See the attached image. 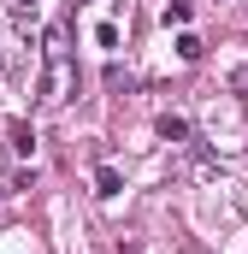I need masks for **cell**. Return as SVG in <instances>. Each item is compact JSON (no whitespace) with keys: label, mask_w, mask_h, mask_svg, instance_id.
<instances>
[{"label":"cell","mask_w":248,"mask_h":254,"mask_svg":"<svg viewBox=\"0 0 248 254\" xmlns=\"http://www.w3.org/2000/svg\"><path fill=\"white\" fill-rule=\"evenodd\" d=\"M71 95H77L71 30H65V24H48V30H42V89H36V101H42V107H65Z\"/></svg>","instance_id":"obj_1"},{"label":"cell","mask_w":248,"mask_h":254,"mask_svg":"<svg viewBox=\"0 0 248 254\" xmlns=\"http://www.w3.org/2000/svg\"><path fill=\"white\" fill-rule=\"evenodd\" d=\"M6 148L24 160V154H36V130H30V119H12L6 125Z\"/></svg>","instance_id":"obj_2"},{"label":"cell","mask_w":248,"mask_h":254,"mask_svg":"<svg viewBox=\"0 0 248 254\" xmlns=\"http://www.w3.org/2000/svg\"><path fill=\"white\" fill-rule=\"evenodd\" d=\"M154 130H160L166 142H195V136H189V119H184V113H160V119H154Z\"/></svg>","instance_id":"obj_3"},{"label":"cell","mask_w":248,"mask_h":254,"mask_svg":"<svg viewBox=\"0 0 248 254\" xmlns=\"http://www.w3.org/2000/svg\"><path fill=\"white\" fill-rule=\"evenodd\" d=\"M95 195H101V201L124 195V178H119V166H95Z\"/></svg>","instance_id":"obj_4"},{"label":"cell","mask_w":248,"mask_h":254,"mask_svg":"<svg viewBox=\"0 0 248 254\" xmlns=\"http://www.w3.org/2000/svg\"><path fill=\"white\" fill-rule=\"evenodd\" d=\"M178 54H184V60L195 65V60H201V54H207V42H201L195 30H184V36H178Z\"/></svg>","instance_id":"obj_5"},{"label":"cell","mask_w":248,"mask_h":254,"mask_svg":"<svg viewBox=\"0 0 248 254\" xmlns=\"http://www.w3.org/2000/svg\"><path fill=\"white\" fill-rule=\"evenodd\" d=\"M195 18V0H166V24H189Z\"/></svg>","instance_id":"obj_6"},{"label":"cell","mask_w":248,"mask_h":254,"mask_svg":"<svg viewBox=\"0 0 248 254\" xmlns=\"http://www.w3.org/2000/svg\"><path fill=\"white\" fill-rule=\"evenodd\" d=\"M95 42L101 48H119V24H95Z\"/></svg>","instance_id":"obj_7"},{"label":"cell","mask_w":248,"mask_h":254,"mask_svg":"<svg viewBox=\"0 0 248 254\" xmlns=\"http://www.w3.org/2000/svg\"><path fill=\"white\" fill-rule=\"evenodd\" d=\"M231 83H237V95H243V101H248V71H237V77H231Z\"/></svg>","instance_id":"obj_8"}]
</instances>
